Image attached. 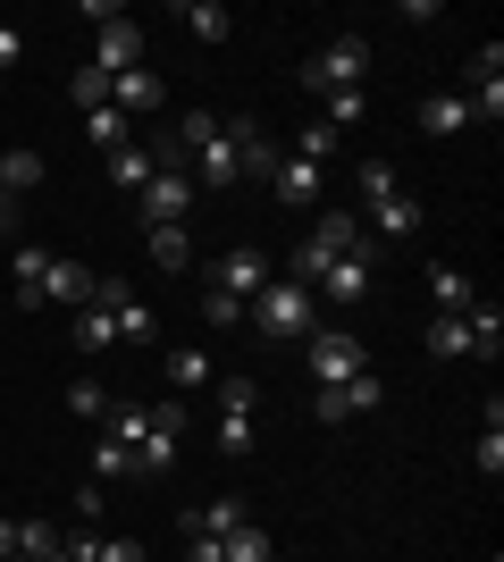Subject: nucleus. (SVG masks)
<instances>
[{
    "label": "nucleus",
    "instance_id": "obj_1",
    "mask_svg": "<svg viewBox=\"0 0 504 562\" xmlns=\"http://www.w3.org/2000/svg\"><path fill=\"white\" fill-rule=\"evenodd\" d=\"M244 319L269 336V345H303V336L320 328V294L312 285H294V278H269L253 303H244Z\"/></svg>",
    "mask_w": 504,
    "mask_h": 562
},
{
    "label": "nucleus",
    "instance_id": "obj_2",
    "mask_svg": "<svg viewBox=\"0 0 504 562\" xmlns=\"http://www.w3.org/2000/svg\"><path fill=\"white\" fill-rule=\"evenodd\" d=\"M345 252H370L361 218H354V211H320L312 235L294 244V285H320V269H328V260H345Z\"/></svg>",
    "mask_w": 504,
    "mask_h": 562
},
{
    "label": "nucleus",
    "instance_id": "obj_3",
    "mask_svg": "<svg viewBox=\"0 0 504 562\" xmlns=\"http://www.w3.org/2000/svg\"><path fill=\"white\" fill-rule=\"evenodd\" d=\"M361 76H370V43H361V34H336L328 50H320L312 68H303V93H361Z\"/></svg>",
    "mask_w": 504,
    "mask_h": 562
},
{
    "label": "nucleus",
    "instance_id": "obj_4",
    "mask_svg": "<svg viewBox=\"0 0 504 562\" xmlns=\"http://www.w3.org/2000/svg\"><path fill=\"white\" fill-rule=\"evenodd\" d=\"M135 202H144V227H186L193 202H202V186H193L186 168H152V186L135 193Z\"/></svg>",
    "mask_w": 504,
    "mask_h": 562
},
{
    "label": "nucleus",
    "instance_id": "obj_5",
    "mask_svg": "<svg viewBox=\"0 0 504 562\" xmlns=\"http://www.w3.org/2000/svg\"><path fill=\"white\" fill-rule=\"evenodd\" d=\"M269 278H278V269H269L261 244H236V252H219V260H211V294H236V303H253Z\"/></svg>",
    "mask_w": 504,
    "mask_h": 562
},
{
    "label": "nucleus",
    "instance_id": "obj_6",
    "mask_svg": "<svg viewBox=\"0 0 504 562\" xmlns=\"http://www.w3.org/2000/svg\"><path fill=\"white\" fill-rule=\"evenodd\" d=\"M379 403H387V386L361 370V378H345V386H312V420L345 428V420H361V412H379Z\"/></svg>",
    "mask_w": 504,
    "mask_h": 562
},
{
    "label": "nucleus",
    "instance_id": "obj_7",
    "mask_svg": "<svg viewBox=\"0 0 504 562\" xmlns=\"http://www.w3.org/2000/svg\"><path fill=\"white\" fill-rule=\"evenodd\" d=\"M303 345H312V378H320V386H345V378H361V370H370V352H361L345 328H312Z\"/></svg>",
    "mask_w": 504,
    "mask_h": 562
},
{
    "label": "nucleus",
    "instance_id": "obj_8",
    "mask_svg": "<svg viewBox=\"0 0 504 562\" xmlns=\"http://www.w3.org/2000/svg\"><path fill=\"white\" fill-rule=\"evenodd\" d=\"M370 285H379V252H345V260H328L320 269V303H370Z\"/></svg>",
    "mask_w": 504,
    "mask_h": 562
},
{
    "label": "nucleus",
    "instance_id": "obj_9",
    "mask_svg": "<svg viewBox=\"0 0 504 562\" xmlns=\"http://www.w3.org/2000/svg\"><path fill=\"white\" fill-rule=\"evenodd\" d=\"M93 68L101 76L144 68V25H135V18H110V25H101V43H93Z\"/></svg>",
    "mask_w": 504,
    "mask_h": 562
},
{
    "label": "nucleus",
    "instance_id": "obj_10",
    "mask_svg": "<svg viewBox=\"0 0 504 562\" xmlns=\"http://www.w3.org/2000/svg\"><path fill=\"white\" fill-rule=\"evenodd\" d=\"M43 303H93V278H85V260H68V252H51V269H43V285H34V311Z\"/></svg>",
    "mask_w": 504,
    "mask_h": 562
},
{
    "label": "nucleus",
    "instance_id": "obj_11",
    "mask_svg": "<svg viewBox=\"0 0 504 562\" xmlns=\"http://www.w3.org/2000/svg\"><path fill=\"white\" fill-rule=\"evenodd\" d=\"M110 110H119V117H152V110H160V76H152V68L110 76Z\"/></svg>",
    "mask_w": 504,
    "mask_h": 562
},
{
    "label": "nucleus",
    "instance_id": "obj_12",
    "mask_svg": "<svg viewBox=\"0 0 504 562\" xmlns=\"http://www.w3.org/2000/svg\"><path fill=\"white\" fill-rule=\"evenodd\" d=\"M429 303H437V319H462V311L480 303V285L462 278L455 260H437V269H429Z\"/></svg>",
    "mask_w": 504,
    "mask_h": 562
},
{
    "label": "nucleus",
    "instance_id": "obj_13",
    "mask_svg": "<svg viewBox=\"0 0 504 562\" xmlns=\"http://www.w3.org/2000/svg\"><path fill=\"white\" fill-rule=\"evenodd\" d=\"M320 177H328V168H312V160H278V177H269V193H278L287 211H312V202H320Z\"/></svg>",
    "mask_w": 504,
    "mask_h": 562
},
{
    "label": "nucleus",
    "instance_id": "obj_14",
    "mask_svg": "<svg viewBox=\"0 0 504 562\" xmlns=\"http://www.w3.org/2000/svg\"><path fill=\"white\" fill-rule=\"evenodd\" d=\"M421 135H437V143L471 135V101H462V93H429V101H421Z\"/></svg>",
    "mask_w": 504,
    "mask_h": 562
},
{
    "label": "nucleus",
    "instance_id": "obj_15",
    "mask_svg": "<svg viewBox=\"0 0 504 562\" xmlns=\"http://www.w3.org/2000/svg\"><path fill=\"white\" fill-rule=\"evenodd\" d=\"M219 562H278V538H269L261 520H236V529L219 538Z\"/></svg>",
    "mask_w": 504,
    "mask_h": 562
},
{
    "label": "nucleus",
    "instance_id": "obj_16",
    "mask_svg": "<svg viewBox=\"0 0 504 562\" xmlns=\"http://www.w3.org/2000/svg\"><path fill=\"white\" fill-rule=\"evenodd\" d=\"M85 143L110 160V151H126V143H135V117H119L110 101H101V110H85Z\"/></svg>",
    "mask_w": 504,
    "mask_h": 562
},
{
    "label": "nucleus",
    "instance_id": "obj_17",
    "mask_svg": "<svg viewBox=\"0 0 504 562\" xmlns=\"http://www.w3.org/2000/svg\"><path fill=\"white\" fill-rule=\"evenodd\" d=\"M101 168H110V186H119V193H144L152 186V143H126V151H110Z\"/></svg>",
    "mask_w": 504,
    "mask_h": 562
},
{
    "label": "nucleus",
    "instance_id": "obj_18",
    "mask_svg": "<svg viewBox=\"0 0 504 562\" xmlns=\"http://www.w3.org/2000/svg\"><path fill=\"white\" fill-rule=\"evenodd\" d=\"M160 370H168V386H177V395H193V386H211V352H202V345H177Z\"/></svg>",
    "mask_w": 504,
    "mask_h": 562
},
{
    "label": "nucleus",
    "instance_id": "obj_19",
    "mask_svg": "<svg viewBox=\"0 0 504 562\" xmlns=\"http://www.w3.org/2000/svg\"><path fill=\"white\" fill-rule=\"evenodd\" d=\"M0 260H9V278H18V303H25V311H34V285H43V269H51V252H43V244H18V252H0Z\"/></svg>",
    "mask_w": 504,
    "mask_h": 562
},
{
    "label": "nucleus",
    "instance_id": "obj_20",
    "mask_svg": "<svg viewBox=\"0 0 504 562\" xmlns=\"http://www.w3.org/2000/svg\"><path fill=\"white\" fill-rule=\"evenodd\" d=\"M236 520H244V504H236V495H219V504H202V513H186V538H227Z\"/></svg>",
    "mask_w": 504,
    "mask_h": 562
},
{
    "label": "nucleus",
    "instance_id": "obj_21",
    "mask_svg": "<svg viewBox=\"0 0 504 562\" xmlns=\"http://www.w3.org/2000/svg\"><path fill=\"white\" fill-rule=\"evenodd\" d=\"M110 345H119V319H110L101 303H85L76 311V352H110Z\"/></svg>",
    "mask_w": 504,
    "mask_h": 562
},
{
    "label": "nucleus",
    "instance_id": "obj_22",
    "mask_svg": "<svg viewBox=\"0 0 504 562\" xmlns=\"http://www.w3.org/2000/svg\"><path fill=\"white\" fill-rule=\"evenodd\" d=\"M119 479H135V453L119 437H93V487H119Z\"/></svg>",
    "mask_w": 504,
    "mask_h": 562
},
{
    "label": "nucleus",
    "instance_id": "obj_23",
    "mask_svg": "<svg viewBox=\"0 0 504 562\" xmlns=\"http://www.w3.org/2000/svg\"><path fill=\"white\" fill-rule=\"evenodd\" d=\"M177 25H186L193 43H227V9H211V0H186V9H177Z\"/></svg>",
    "mask_w": 504,
    "mask_h": 562
},
{
    "label": "nucleus",
    "instance_id": "obj_24",
    "mask_svg": "<svg viewBox=\"0 0 504 562\" xmlns=\"http://www.w3.org/2000/svg\"><path fill=\"white\" fill-rule=\"evenodd\" d=\"M43 186V151H0V193H34Z\"/></svg>",
    "mask_w": 504,
    "mask_h": 562
},
{
    "label": "nucleus",
    "instance_id": "obj_25",
    "mask_svg": "<svg viewBox=\"0 0 504 562\" xmlns=\"http://www.w3.org/2000/svg\"><path fill=\"white\" fill-rule=\"evenodd\" d=\"M370 227H379V235H412V227H421V202H412V193H387L379 211H370Z\"/></svg>",
    "mask_w": 504,
    "mask_h": 562
},
{
    "label": "nucleus",
    "instance_id": "obj_26",
    "mask_svg": "<svg viewBox=\"0 0 504 562\" xmlns=\"http://www.w3.org/2000/svg\"><path fill=\"white\" fill-rule=\"evenodd\" d=\"M496 345H504V311H496V303H471V352H480V361H496Z\"/></svg>",
    "mask_w": 504,
    "mask_h": 562
},
{
    "label": "nucleus",
    "instance_id": "obj_27",
    "mask_svg": "<svg viewBox=\"0 0 504 562\" xmlns=\"http://www.w3.org/2000/svg\"><path fill=\"white\" fill-rule=\"evenodd\" d=\"M219 412H236V420H253V412H261V386H253L244 370H227V378H219Z\"/></svg>",
    "mask_w": 504,
    "mask_h": 562
},
{
    "label": "nucleus",
    "instance_id": "obj_28",
    "mask_svg": "<svg viewBox=\"0 0 504 562\" xmlns=\"http://www.w3.org/2000/svg\"><path fill=\"white\" fill-rule=\"evenodd\" d=\"M429 352H437V361H462V352H471V311H462V319H437Z\"/></svg>",
    "mask_w": 504,
    "mask_h": 562
},
{
    "label": "nucleus",
    "instance_id": "obj_29",
    "mask_svg": "<svg viewBox=\"0 0 504 562\" xmlns=\"http://www.w3.org/2000/svg\"><path fill=\"white\" fill-rule=\"evenodd\" d=\"M152 235V260L160 269H193V244H186V227H144Z\"/></svg>",
    "mask_w": 504,
    "mask_h": 562
},
{
    "label": "nucleus",
    "instance_id": "obj_30",
    "mask_svg": "<svg viewBox=\"0 0 504 562\" xmlns=\"http://www.w3.org/2000/svg\"><path fill=\"white\" fill-rule=\"evenodd\" d=\"M354 186H361V202H370V211H379L387 193H404V186H395V168H387V160H361V168H354Z\"/></svg>",
    "mask_w": 504,
    "mask_h": 562
},
{
    "label": "nucleus",
    "instance_id": "obj_31",
    "mask_svg": "<svg viewBox=\"0 0 504 562\" xmlns=\"http://www.w3.org/2000/svg\"><path fill=\"white\" fill-rule=\"evenodd\" d=\"M294 160H312V168H328V160H336V126H320V117H312V126H303V135H294Z\"/></svg>",
    "mask_w": 504,
    "mask_h": 562
},
{
    "label": "nucleus",
    "instance_id": "obj_32",
    "mask_svg": "<svg viewBox=\"0 0 504 562\" xmlns=\"http://www.w3.org/2000/svg\"><path fill=\"white\" fill-rule=\"evenodd\" d=\"M168 470H177V446H168V437H144V446H135V479H168Z\"/></svg>",
    "mask_w": 504,
    "mask_h": 562
},
{
    "label": "nucleus",
    "instance_id": "obj_33",
    "mask_svg": "<svg viewBox=\"0 0 504 562\" xmlns=\"http://www.w3.org/2000/svg\"><path fill=\"white\" fill-rule=\"evenodd\" d=\"M68 93H76V117H85V110H101V101H110V76H101L93 59H85V68H76V85H68Z\"/></svg>",
    "mask_w": 504,
    "mask_h": 562
},
{
    "label": "nucleus",
    "instance_id": "obj_34",
    "mask_svg": "<svg viewBox=\"0 0 504 562\" xmlns=\"http://www.w3.org/2000/svg\"><path fill=\"white\" fill-rule=\"evenodd\" d=\"M18 554L51 562V554H59V529H51V520H18Z\"/></svg>",
    "mask_w": 504,
    "mask_h": 562
},
{
    "label": "nucleus",
    "instance_id": "obj_35",
    "mask_svg": "<svg viewBox=\"0 0 504 562\" xmlns=\"http://www.w3.org/2000/svg\"><path fill=\"white\" fill-rule=\"evenodd\" d=\"M144 420H152V437H168V446H177V437H186V395H168V403H152Z\"/></svg>",
    "mask_w": 504,
    "mask_h": 562
},
{
    "label": "nucleus",
    "instance_id": "obj_36",
    "mask_svg": "<svg viewBox=\"0 0 504 562\" xmlns=\"http://www.w3.org/2000/svg\"><path fill=\"white\" fill-rule=\"evenodd\" d=\"M68 412H76V420H110V395H101L93 378H76V386H68Z\"/></svg>",
    "mask_w": 504,
    "mask_h": 562
},
{
    "label": "nucleus",
    "instance_id": "obj_37",
    "mask_svg": "<svg viewBox=\"0 0 504 562\" xmlns=\"http://www.w3.org/2000/svg\"><path fill=\"white\" fill-rule=\"evenodd\" d=\"M219 453H227V462H244V453H253V420L219 412Z\"/></svg>",
    "mask_w": 504,
    "mask_h": 562
},
{
    "label": "nucleus",
    "instance_id": "obj_38",
    "mask_svg": "<svg viewBox=\"0 0 504 562\" xmlns=\"http://www.w3.org/2000/svg\"><path fill=\"white\" fill-rule=\"evenodd\" d=\"M361 110H370V101H361V93H328V110H320V126H336V135H345V126H361Z\"/></svg>",
    "mask_w": 504,
    "mask_h": 562
},
{
    "label": "nucleus",
    "instance_id": "obj_39",
    "mask_svg": "<svg viewBox=\"0 0 504 562\" xmlns=\"http://www.w3.org/2000/svg\"><path fill=\"white\" fill-rule=\"evenodd\" d=\"M202 319H211V328H244V303L236 294H202Z\"/></svg>",
    "mask_w": 504,
    "mask_h": 562
},
{
    "label": "nucleus",
    "instance_id": "obj_40",
    "mask_svg": "<svg viewBox=\"0 0 504 562\" xmlns=\"http://www.w3.org/2000/svg\"><path fill=\"white\" fill-rule=\"evenodd\" d=\"M471 85H504V50H496V43H488L480 59H471Z\"/></svg>",
    "mask_w": 504,
    "mask_h": 562
},
{
    "label": "nucleus",
    "instance_id": "obj_41",
    "mask_svg": "<svg viewBox=\"0 0 504 562\" xmlns=\"http://www.w3.org/2000/svg\"><path fill=\"white\" fill-rule=\"evenodd\" d=\"M93 562H144V546H135V538H101Z\"/></svg>",
    "mask_w": 504,
    "mask_h": 562
},
{
    "label": "nucleus",
    "instance_id": "obj_42",
    "mask_svg": "<svg viewBox=\"0 0 504 562\" xmlns=\"http://www.w3.org/2000/svg\"><path fill=\"white\" fill-rule=\"evenodd\" d=\"M25 59V43H18V25H0V68H18Z\"/></svg>",
    "mask_w": 504,
    "mask_h": 562
},
{
    "label": "nucleus",
    "instance_id": "obj_43",
    "mask_svg": "<svg viewBox=\"0 0 504 562\" xmlns=\"http://www.w3.org/2000/svg\"><path fill=\"white\" fill-rule=\"evenodd\" d=\"M186 562H219V538H186Z\"/></svg>",
    "mask_w": 504,
    "mask_h": 562
},
{
    "label": "nucleus",
    "instance_id": "obj_44",
    "mask_svg": "<svg viewBox=\"0 0 504 562\" xmlns=\"http://www.w3.org/2000/svg\"><path fill=\"white\" fill-rule=\"evenodd\" d=\"M18 554V520H0V562Z\"/></svg>",
    "mask_w": 504,
    "mask_h": 562
},
{
    "label": "nucleus",
    "instance_id": "obj_45",
    "mask_svg": "<svg viewBox=\"0 0 504 562\" xmlns=\"http://www.w3.org/2000/svg\"><path fill=\"white\" fill-rule=\"evenodd\" d=\"M9 562H34V554H9Z\"/></svg>",
    "mask_w": 504,
    "mask_h": 562
},
{
    "label": "nucleus",
    "instance_id": "obj_46",
    "mask_svg": "<svg viewBox=\"0 0 504 562\" xmlns=\"http://www.w3.org/2000/svg\"><path fill=\"white\" fill-rule=\"evenodd\" d=\"M0 202H9V193H0Z\"/></svg>",
    "mask_w": 504,
    "mask_h": 562
}]
</instances>
